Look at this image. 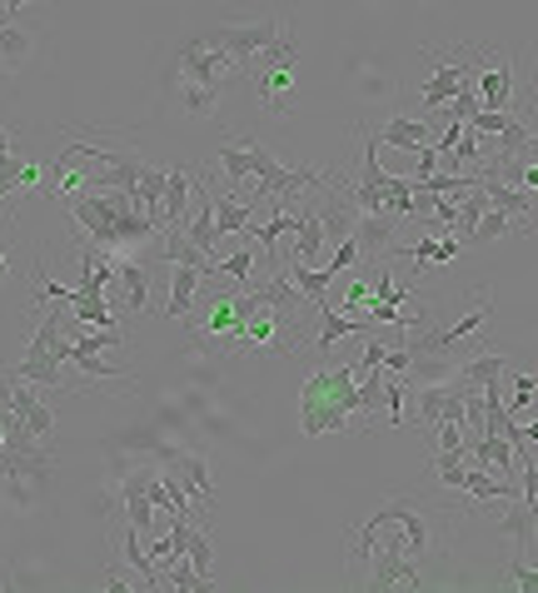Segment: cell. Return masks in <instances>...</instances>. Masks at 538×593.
<instances>
[{
  "label": "cell",
  "mask_w": 538,
  "mask_h": 593,
  "mask_svg": "<svg viewBox=\"0 0 538 593\" xmlns=\"http://www.w3.org/2000/svg\"><path fill=\"white\" fill-rule=\"evenodd\" d=\"M65 310H70V320H80L85 330H120L110 294H80V290H70L65 294Z\"/></svg>",
  "instance_id": "13"
},
{
  "label": "cell",
  "mask_w": 538,
  "mask_h": 593,
  "mask_svg": "<svg viewBox=\"0 0 538 593\" xmlns=\"http://www.w3.org/2000/svg\"><path fill=\"white\" fill-rule=\"evenodd\" d=\"M504 583L508 589H518V593H538V559L534 553H528V559H508Z\"/></svg>",
  "instance_id": "29"
},
{
  "label": "cell",
  "mask_w": 538,
  "mask_h": 593,
  "mask_svg": "<svg viewBox=\"0 0 538 593\" xmlns=\"http://www.w3.org/2000/svg\"><path fill=\"white\" fill-rule=\"evenodd\" d=\"M169 91L179 95L189 121H215L219 105H225V91H215V85H205V81H189V75H179V71H169Z\"/></svg>",
  "instance_id": "9"
},
{
  "label": "cell",
  "mask_w": 538,
  "mask_h": 593,
  "mask_svg": "<svg viewBox=\"0 0 538 593\" xmlns=\"http://www.w3.org/2000/svg\"><path fill=\"white\" fill-rule=\"evenodd\" d=\"M289 25L275 21V15H265V21H235V25H215V31H205L209 45H219V51H229L239 65L249 71V61L265 51H275L279 41H284Z\"/></svg>",
  "instance_id": "6"
},
{
  "label": "cell",
  "mask_w": 538,
  "mask_h": 593,
  "mask_svg": "<svg viewBox=\"0 0 538 593\" xmlns=\"http://www.w3.org/2000/svg\"><path fill=\"white\" fill-rule=\"evenodd\" d=\"M189 190H195V175L169 165L165 170V230H179L189 215Z\"/></svg>",
  "instance_id": "17"
},
{
  "label": "cell",
  "mask_w": 538,
  "mask_h": 593,
  "mask_svg": "<svg viewBox=\"0 0 538 593\" xmlns=\"http://www.w3.org/2000/svg\"><path fill=\"white\" fill-rule=\"evenodd\" d=\"M454 549V513L399 499L379 503L364 523L344 533V563L359 589H434Z\"/></svg>",
  "instance_id": "1"
},
{
  "label": "cell",
  "mask_w": 538,
  "mask_h": 593,
  "mask_svg": "<svg viewBox=\"0 0 538 593\" xmlns=\"http://www.w3.org/2000/svg\"><path fill=\"white\" fill-rule=\"evenodd\" d=\"M249 71H255V95L265 111H284L289 91H294V35L284 31V41L275 45V51L255 55L249 61Z\"/></svg>",
  "instance_id": "7"
},
{
  "label": "cell",
  "mask_w": 538,
  "mask_h": 593,
  "mask_svg": "<svg viewBox=\"0 0 538 593\" xmlns=\"http://www.w3.org/2000/svg\"><path fill=\"white\" fill-rule=\"evenodd\" d=\"M6 274H10V260H6V250H0V280H6Z\"/></svg>",
  "instance_id": "39"
},
{
  "label": "cell",
  "mask_w": 538,
  "mask_h": 593,
  "mask_svg": "<svg viewBox=\"0 0 538 593\" xmlns=\"http://www.w3.org/2000/svg\"><path fill=\"white\" fill-rule=\"evenodd\" d=\"M359 414V379L354 370H339V364H324L304 379V394H299V434L304 439H319V434H344Z\"/></svg>",
  "instance_id": "2"
},
{
  "label": "cell",
  "mask_w": 538,
  "mask_h": 593,
  "mask_svg": "<svg viewBox=\"0 0 538 593\" xmlns=\"http://www.w3.org/2000/svg\"><path fill=\"white\" fill-rule=\"evenodd\" d=\"M205 280H209V274H199L195 264H169V300H165V314H169V320H185Z\"/></svg>",
  "instance_id": "15"
},
{
  "label": "cell",
  "mask_w": 538,
  "mask_h": 593,
  "mask_svg": "<svg viewBox=\"0 0 538 593\" xmlns=\"http://www.w3.org/2000/svg\"><path fill=\"white\" fill-rule=\"evenodd\" d=\"M189 563H195L205 579L215 573V549H209V539H205V529H199V523H195V533H189Z\"/></svg>",
  "instance_id": "30"
},
{
  "label": "cell",
  "mask_w": 538,
  "mask_h": 593,
  "mask_svg": "<svg viewBox=\"0 0 538 593\" xmlns=\"http://www.w3.org/2000/svg\"><path fill=\"white\" fill-rule=\"evenodd\" d=\"M369 300H374V284L369 280H354L344 294V310H369Z\"/></svg>",
  "instance_id": "35"
},
{
  "label": "cell",
  "mask_w": 538,
  "mask_h": 593,
  "mask_svg": "<svg viewBox=\"0 0 538 593\" xmlns=\"http://www.w3.org/2000/svg\"><path fill=\"white\" fill-rule=\"evenodd\" d=\"M65 304L60 310H35V340L25 344V360L15 364V379H25V384H40V389H60L65 384V374H60V354H55V344H60V320H65Z\"/></svg>",
  "instance_id": "4"
},
{
  "label": "cell",
  "mask_w": 538,
  "mask_h": 593,
  "mask_svg": "<svg viewBox=\"0 0 538 593\" xmlns=\"http://www.w3.org/2000/svg\"><path fill=\"white\" fill-rule=\"evenodd\" d=\"M324 245H329L324 225H319V215L309 210V200H304V215H299V230H294V260L319 264V254H324Z\"/></svg>",
  "instance_id": "21"
},
{
  "label": "cell",
  "mask_w": 538,
  "mask_h": 593,
  "mask_svg": "<svg viewBox=\"0 0 538 593\" xmlns=\"http://www.w3.org/2000/svg\"><path fill=\"white\" fill-rule=\"evenodd\" d=\"M25 55H30V35L15 31V25H0V75H15Z\"/></svg>",
  "instance_id": "27"
},
{
  "label": "cell",
  "mask_w": 538,
  "mask_h": 593,
  "mask_svg": "<svg viewBox=\"0 0 538 593\" xmlns=\"http://www.w3.org/2000/svg\"><path fill=\"white\" fill-rule=\"evenodd\" d=\"M359 260H364V254H359V240H354V235H349V240H339V245H334V260H329L324 270H329V274H339V270H354Z\"/></svg>",
  "instance_id": "31"
},
{
  "label": "cell",
  "mask_w": 538,
  "mask_h": 593,
  "mask_svg": "<svg viewBox=\"0 0 538 593\" xmlns=\"http://www.w3.org/2000/svg\"><path fill=\"white\" fill-rule=\"evenodd\" d=\"M478 185H484V200L494 205V210H504V215H514V220L528 225V215H534V195L518 190L514 180H504V175H494V170H478Z\"/></svg>",
  "instance_id": "11"
},
{
  "label": "cell",
  "mask_w": 538,
  "mask_h": 593,
  "mask_svg": "<svg viewBox=\"0 0 538 593\" xmlns=\"http://www.w3.org/2000/svg\"><path fill=\"white\" fill-rule=\"evenodd\" d=\"M514 230H524V220H514V215H504V210H494V205H488L484 220H478V225H474V235H468V245L504 240V235H514Z\"/></svg>",
  "instance_id": "26"
},
{
  "label": "cell",
  "mask_w": 538,
  "mask_h": 593,
  "mask_svg": "<svg viewBox=\"0 0 538 593\" xmlns=\"http://www.w3.org/2000/svg\"><path fill=\"white\" fill-rule=\"evenodd\" d=\"M508 121H514V111H478L468 125H474L478 135H498V131H508Z\"/></svg>",
  "instance_id": "32"
},
{
  "label": "cell",
  "mask_w": 538,
  "mask_h": 593,
  "mask_svg": "<svg viewBox=\"0 0 538 593\" xmlns=\"http://www.w3.org/2000/svg\"><path fill=\"white\" fill-rule=\"evenodd\" d=\"M284 274H289V284H294V290L304 294V300L329 304V280H334L329 270H319V264H304V260H289V264H284Z\"/></svg>",
  "instance_id": "20"
},
{
  "label": "cell",
  "mask_w": 538,
  "mask_h": 593,
  "mask_svg": "<svg viewBox=\"0 0 538 593\" xmlns=\"http://www.w3.org/2000/svg\"><path fill=\"white\" fill-rule=\"evenodd\" d=\"M374 135H379V145H394V150H418V145H434V141H428V121H408V115L384 121Z\"/></svg>",
  "instance_id": "18"
},
{
  "label": "cell",
  "mask_w": 538,
  "mask_h": 593,
  "mask_svg": "<svg viewBox=\"0 0 538 593\" xmlns=\"http://www.w3.org/2000/svg\"><path fill=\"white\" fill-rule=\"evenodd\" d=\"M169 71L189 75V81H205V85H215V91L229 95V85L245 75V65H239L229 51L209 45L205 35H185V41L175 45V61H169Z\"/></svg>",
  "instance_id": "5"
},
{
  "label": "cell",
  "mask_w": 538,
  "mask_h": 593,
  "mask_svg": "<svg viewBox=\"0 0 538 593\" xmlns=\"http://www.w3.org/2000/svg\"><path fill=\"white\" fill-rule=\"evenodd\" d=\"M10 155V131H0V160Z\"/></svg>",
  "instance_id": "38"
},
{
  "label": "cell",
  "mask_w": 538,
  "mask_h": 593,
  "mask_svg": "<svg viewBox=\"0 0 538 593\" xmlns=\"http://www.w3.org/2000/svg\"><path fill=\"white\" fill-rule=\"evenodd\" d=\"M468 454H474V464H484V469L504 474V479H518V454H514V439H508V434L468 439Z\"/></svg>",
  "instance_id": "12"
},
{
  "label": "cell",
  "mask_w": 538,
  "mask_h": 593,
  "mask_svg": "<svg viewBox=\"0 0 538 593\" xmlns=\"http://www.w3.org/2000/svg\"><path fill=\"white\" fill-rule=\"evenodd\" d=\"M534 394H538L534 374H514V399H508V409H524V404H534Z\"/></svg>",
  "instance_id": "34"
},
{
  "label": "cell",
  "mask_w": 538,
  "mask_h": 593,
  "mask_svg": "<svg viewBox=\"0 0 538 593\" xmlns=\"http://www.w3.org/2000/svg\"><path fill=\"white\" fill-rule=\"evenodd\" d=\"M424 61L434 65L424 81V111H438V105H448L458 91H464L468 81H478V71H484V45H454V51H428L424 45Z\"/></svg>",
  "instance_id": "3"
},
{
  "label": "cell",
  "mask_w": 538,
  "mask_h": 593,
  "mask_svg": "<svg viewBox=\"0 0 538 593\" xmlns=\"http://www.w3.org/2000/svg\"><path fill=\"white\" fill-rule=\"evenodd\" d=\"M518 483H524V503L538 513V464L534 459H518Z\"/></svg>",
  "instance_id": "33"
},
{
  "label": "cell",
  "mask_w": 538,
  "mask_h": 593,
  "mask_svg": "<svg viewBox=\"0 0 538 593\" xmlns=\"http://www.w3.org/2000/svg\"><path fill=\"white\" fill-rule=\"evenodd\" d=\"M464 474H468V449H434V459H428V479H438L444 489L464 493Z\"/></svg>",
  "instance_id": "23"
},
{
  "label": "cell",
  "mask_w": 538,
  "mask_h": 593,
  "mask_svg": "<svg viewBox=\"0 0 538 593\" xmlns=\"http://www.w3.org/2000/svg\"><path fill=\"white\" fill-rule=\"evenodd\" d=\"M354 240H359V254H369V260H379V254H389L399 245V215L394 210H374V215H359L354 225Z\"/></svg>",
  "instance_id": "8"
},
{
  "label": "cell",
  "mask_w": 538,
  "mask_h": 593,
  "mask_svg": "<svg viewBox=\"0 0 538 593\" xmlns=\"http://www.w3.org/2000/svg\"><path fill=\"white\" fill-rule=\"evenodd\" d=\"M165 459H169V474H175V479H179V489H185V493H195V499L209 509V503H215V479H209V464H205V454H189V449H185V454H175V449H169Z\"/></svg>",
  "instance_id": "10"
},
{
  "label": "cell",
  "mask_w": 538,
  "mask_h": 593,
  "mask_svg": "<svg viewBox=\"0 0 538 593\" xmlns=\"http://www.w3.org/2000/svg\"><path fill=\"white\" fill-rule=\"evenodd\" d=\"M454 374L468 384V389H484V384L504 379V374H508V360H504V354H468V360L458 364Z\"/></svg>",
  "instance_id": "22"
},
{
  "label": "cell",
  "mask_w": 538,
  "mask_h": 593,
  "mask_svg": "<svg viewBox=\"0 0 538 593\" xmlns=\"http://www.w3.org/2000/svg\"><path fill=\"white\" fill-rule=\"evenodd\" d=\"M209 210H215L219 240H229V235H245V230H249V220H255L259 205L239 200V195H215V190H209Z\"/></svg>",
  "instance_id": "16"
},
{
  "label": "cell",
  "mask_w": 538,
  "mask_h": 593,
  "mask_svg": "<svg viewBox=\"0 0 538 593\" xmlns=\"http://www.w3.org/2000/svg\"><path fill=\"white\" fill-rule=\"evenodd\" d=\"M255 260H259V250L255 245H245V250H235L229 260H219V274H215V284L219 290H239V284L255 274Z\"/></svg>",
  "instance_id": "24"
},
{
  "label": "cell",
  "mask_w": 538,
  "mask_h": 593,
  "mask_svg": "<svg viewBox=\"0 0 538 593\" xmlns=\"http://www.w3.org/2000/svg\"><path fill=\"white\" fill-rule=\"evenodd\" d=\"M514 444H528V449H534V444H538V419L528 424V429H518V439H514Z\"/></svg>",
  "instance_id": "37"
},
{
  "label": "cell",
  "mask_w": 538,
  "mask_h": 593,
  "mask_svg": "<svg viewBox=\"0 0 538 593\" xmlns=\"http://www.w3.org/2000/svg\"><path fill=\"white\" fill-rule=\"evenodd\" d=\"M534 384H538V374H534Z\"/></svg>",
  "instance_id": "40"
},
{
  "label": "cell",
  "mask_w": 538,
  "mask_h": 593,
  "mask_svg": "<svg viewBox=\"0 0 538 593\" xmlns=\"http://www.w3.org/2000/svg\"><path fill=\"white\" fill-rule=\"evenodd\" d=\"M498 529H504V539H514V559H528V553H534L538 513L528 509V503L508 499V509H504V519H498Z\"/></svg>",
  "instance_id": "14"
},
{
  "label": "cell",
  "mask_w": 538,
  "mask_h": 593,
  "mask_svg": "<svg viewBox=\"0 0 538 593\" xmlns=\"http://www.w3.org/2000/svg\"><path fill=\"white\" fill-rule=\"evenodd\" d=\"M70 364H75L80 374H90V379H125V370H120L115 360H105V354H90V350H70Z\"/></svg>",
  "instance_id": "28"
},
{
  "label": "cell",
  "mask_w": 538,
  "mask_h": 593,
  "mask_svg": "<svg viewBox=\"0 0 538 593\" xmlns=\"http://www.w3.org/2000/svg\"><path fill=\"white\" fill-rule=\"evenodd\" d=\"M514 185H518V190H528V195H538V160L514 165Z\"/></svg>",
  "instance_id": "36"
},
{
  "label": "cell",
  "mask_w": 538,
  "mask_h": 593,
  "mask_svg": "<svg viewBox=\"0 0 538 593\" xmlns=\"http://www.w3.org/2000/svg\"><path fill=\"white\" fill-rule=\"evenodd\" d=\"M219 170L229 175V195L255 175V141H225L219 145Z\"/></svg>",
  "instance_id": "19"
},
{
  "label": "cell",
  "mask_w": 538,
  "mask_h": 593,
  "mask_svg": "<svg viewBox=\"0 0 538 593\" xmlns=\"http://www.w3.org/2000/svg\"><path fill=\"white\" fill-rule=\"evenodd\" d=\"M120 284H125L130 310H149V270L139 260H120Z\"/></svg>",
  "instance_id": "25"
}]
</instances>
